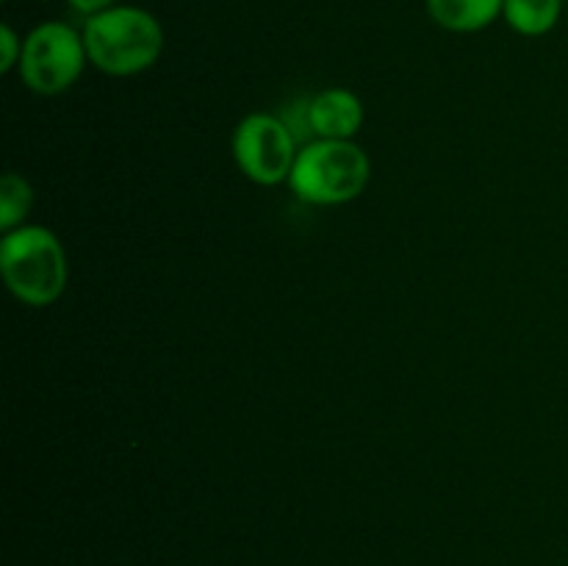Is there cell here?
Masks as SVG:
<instances>
[{
    "instance_id": "obj_1",
    "label": "cell",
    "mask_w": 568,
    "mask_h": 566,
    "mask_svg": "<svg viewBox=\"0 0 568 566\" xmlns=\"http://www.w3.org/2000/svg\"><path fill=\"white\" fill-rule=\"evenodd\" d=\"M81 33L89 64L111 78L139 75L164 53V28L142 6H111L89 17Z\"/></svg>"
},
{
    "instance_id": "obj_2",
    "label": "cell",
    "mask_w": 568,
    "mask_h": 566,
    "mask_svg": "<svg viewBox=\"0 0 568 566\" xmlns=\"http://www.w3.org/2000/svg\"><path fill=\"white\" fill-rule=\"evenodd\" d=\"M0 275L11 297L31 309L53 305L64 294L70 264L61 239L44 225H20L0 239Z\"/></svg>"
},
{
    "instance_id": "obj_3",
    "label": "cell",
    "mask_w": 568,
    "mask_h": 566,
    "mask_svg": "<svg viewBox=\"0 0 568 566\" xmlns=\"http://www.w3.org/2000/svg\"><path fill=\"white\" fill-rule=\"evenodd\" d=\"M372 161L353 139H314L303 144L288 175V189L308 205H344L364 194Z\"/></svg>"
},
{
    "instance_id": "obj_4",
    "label": "cell",
    "mask_w": 568,
    "mask_h": 566,
    "mask_svg": "<svg viewBox=\"0 0 568 566\" xmlns=\"http://www.w3.org/2000/svg\"><path fill=\"white\" fill-rule=\"evenodd\" d=\"M87 64L83 33L64 20H44L22 39V59L17 70L31 92L53 98L67 92L83 75Z\"/></svg>"
},
{
    "instance_id": "obj_5",
    "label": "cell",
    "mask_w": 568,
    "mask_h": 566,
    "mask_svg": "<svg viewBox=\"0 0 568 566\" xmlns=\"http://www.w3.org/2000/svg\"><path fill=\"white\" fill-rule=\"evenodd\" d=\"M231 153L247 181L258 186H277V183H288L300 144L281 114L253 111L233 128Z\"/></svg>"
},
{
    "instance_id": "obj_6",
    "label": "cell",
    "mask_w": 568,
    "mask_h": 566,
    "mask_svg": "<svg viewBox=\"0 0 568 566\" xmlns=\"http://www.w3.org/2000/svg\"><path fill=\"white\" fill-rule=\"evenodd\" d=\"M308 109L316 139H353L364 125V103L347 87L322 89L311 98Z\"/></svg>"
},
{
    "instance_id": "obj_7",
    "label": "cell",
    "mask_w": 568,
    "mask_h": 566,
    "mask_svg": "<svg viewBox=\"0 0 568 566\" xmlns=\"http://www.w3.org/2000/svg\"><path fill=\"white\" fill-rule=\"evenodd\" d=\"M505 0H425L427 14L449 33H477L503 17Z\"/></svg>"
},
{
    "instance_id": "obj_8",
    "label": "cell",
    "mask_w": 568,
    "mask_h": 566,
    "mask_svg": "<svg viewBox=\"0 0 568 566\" xmlns=\"http://www.w3.org/2000/svg\"><path fill=\"white\" fill-rule=\"evenodd\" d=\"M564 0H505L503 20L519 37H547L560 20Z\"/></svg>"
},
{
    "instance_id": "obj_9",
    "label": "cell",
    "mask_w": 568,
    "mask_h": 566,
    "mask_svg": "<svg viewBox=\"0 0 568 566\" xmlns=\"http://www.w3.org/2000/svg\"><path fill=\"white\" fill-rule=\"evenodd\" d=\"M33 189L20 172H6L0 178V231H14L26 225V216L31 214Z\"/></svg>"
},
{
    "instance_id": "obj_10",
    "label": "cell",
    "mask_w": 568,
    "mask_h": 566,
    "mask_svg": "<svg viewBox=\"0 0 568 566\" xmlns=\"http://www.w3.org/2000/svg\"><path fill=\"white\" fill-rule=\"evenodd\" d=\"M22 59V39L17 37L9 22L0 26V72H11L20 67Z\"/></svg>"
},
{
    "instance_id": "obj_11",
    "label": "cell",
    "mask_w": 568,
    "mask_h": 566,
    "mask_svg": "<svg viewBox=\"0 0 568 566\" xmlns=\"http://www.w3.org/2000/svg\"><path fill=\"white\" fill-rule=\"evenodd\" d=\"M67 6H70L72 11H75V14H81V17H94V14H100V11H105V9H111V6H116V0H67Z\"/></svg>"
}]
</instances>
